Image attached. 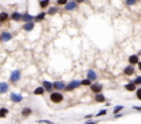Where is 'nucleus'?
<instances>
[{"label": "nucleus", "mask_w": 141, "mask_h": 124, "mask_svg": "<svg viewBox=\"0 0 141 124\" xmlns=\"http://www.w3.org/2000/svg\"><path fill=\"white\" fill-rule=\"evenodd\" d=\"M8 83H4V82H0V94H6L8 92Z\"/></svg>", "instance_id": "dca6fc26"}, {"label": "nucleus", "mask_w": 141, "mask_h": 124, "mask_svg": "<svg viewBox=\"0 0 141 124\" xmlns=\"http://www.w3.org/2000/svg\"><path fill=\"white\" fill-rule=\"evenodd\" d=\"M75 2H77V3L79 4V3H84V2H85V0H75Z\"/></svg>", "instance_id": "4c0bfd02"}, {"label": "nucleus", "mask_w": 141, "mask_h": 124, "mask_svg": "<svg viewBox=\"0 0 141 124\" xmlns=\"http://www.w3.org/2000/svg\"><path fill=\"white\" fill-rule=\"evenodd\" d=\"M79 85H82L79 80H73V82H70L69 84H66V88H64V91H73V90L78 88Z\"/></svg>", "instance_id": "f03ea898"}, {"label": "nucleus", "mask_w": 141, "mask_h": 124, "mask_svg": "<svg viewBox=\"0 0 141 124\" xmlns=\"http://www.w3.org/2000/svg\"><path fill=\"white\" fill-rule=\"evenodd\" d=\"M8 20H10V15L7 14V12H6V11H2V12H0V22L4 23V22H7Z\"/></svg>", "instance_id": "a211bd4d"}, {"label": "nucleus", "mask_w": 141, "mask_h": 124, "mask_svg": "<svg viewBox=\"0 0 141 124\" xmlns=\"http://www.w3.org/2000/svg\"><path fill=\"white\" fill-rule=\"evenodd\" d=\"M40 123H47V124H51L50 120H40Z\"/></svg>", "instance_id": "c9c22d12"}, {"label": "nucleus", "mask_w": 141, "mask_h": 124, "mask_svg": "<svg viewBox=\"0 0 141 124\" xmlns=\"http://www.w3.org/2000/svg\"><path fill=\"white\" fill-rule=\"evenodd\" d=\"M122 116H123V115H122V113H119V112H118V113H115V115H114V117H115V119H119V117H122Z\"/></svg>", "instance_id": "473e14b6"}, {"label": "nucleus", "mask_w": 141, "mask_h": 124, "mask_svg": "<svg viewBox=\"0 0 141 124\" xmlns=\"http://www.w3.org/2000/svg\"><path fill=\"white\" fill-rule=\"evenodd\" d=\"M125 90H126V91L133 92V91H136V90H137V84L134 83V82H129L127 84H125Z\"/></svg>", "instance_id": "ddd939ff"}, {"label": "nucleus", "mask_w": 141, "mask_h": 124, "mask_svg": "<svg viewBox=\"0 0 141 124\" xmlns=\"http://www.w3.org/2000/svg\"><path fill=\"white\" fill-rule=\"evenodd\" d=\"M8 115V109L7 108H0V119H4Z\"/></svg>", "instance_id": "393cba45"}, {"label": "nucleus", "mask_w": 141, "mask_h": 124, "mask_svg": "<svg viewBox=\"0 0 141 124\" xmlns=\"http://www.w3.org/2000/svg\"><path fill=\"white\" fill-rule=\"evenodd\" d=\"M129 64L130 65H137L138 62H140V57H138V54H134V55H130L129 57Z\"/></svg>", "instance_id": "4468645a"}, {"label": "nucleus", "mask_w": 141, "mask_h": 124, "mask_svg": "<svg viewBox=\"0 0 141 124\" xmlns=\"http://www.w3.org/2000/svg\"><path fill=\"white\" fill-rule=\"evenodd\" d=\"M106 115H107V110H106V109H103V110H100V112H99V113H97L96 116L101 117V116H106Z\"/></svg>", "instance_id": "2f4dec72"}, {"label": "nucleus", "mask_w": 141, "mask_h": 124, "mask_svg": "<svg viewBox=\"0 0 141 124\" xmlns=\"http://www.w3.org/2000/svg\"><path fill=\"white\" fill-rule=\"evenodd\" d=\"M0 39H2V41H10L11 39H13V33L11 32H2L0 33Z\"/></svg>", "instance_id": "6e6552de"}, {"label": "nucleus", "mask_w": 141, "mask_h": 124, "mask_svg": "<svg viewBox=\"0 0 141 124\" xmlns=\"http://www.w3.org/2000/svg\"><path fill=\"white\" fill-rule=\"evenodd\" d=\"M66 88V83L64 82H53V90H58V91H63Z\"/></svg>", "instance_id": "9d476101"}, {"label": "nucleus", "mask_w": 141, "mask_h": 124, "mask_svg": "<svg viewBox=\"0 0 141 124\" xmlns=\"http://www.w3.org/2000/svg\"><path fill=\"white\" fill-rule=\"evenodd\" d=\"M133 109H134V110H138V112H141V106H133Z\"/></svg>", "instance_id": "72a5a7b5"}, {"label": "nucleus", "mask_w": 141, "mask_h": 124, "mask_svg": "<svg viewBox=\"0 0 141 124\" xmlns=\"http://www.w3.org/2000/svg\"><path fill=\"white\" fill-rule=\"evenodd\" d=\"M32 113H33V110L30 109V108H28V106H26V108H23V109H22V112H21V115H22L23 117H29Z\"/></svg>", "instance_id": "4be33fe9"}, {"label": "nucleus", "mask_w": 141, "mask_h": 124, "mask_svg": "<svg viewBox=\"0 0 141 124\" xmlns=\"http://www.w3.org/2000/svg\"><path fill=\"white\" fill-rule=\"evenodd\" d=\"M10 20H13L14 22H19V21H22V14L18 11H14L13 14L10 15Z\"/></svg>", "instance_id": "f8f14e48"}, {"label": "nucleus", "mask_w": 141, "mask_h": 124, "mask_svg": "<svg viewBox=\"0 0 141 124\" xmlns=\"http://www.w3.org/2000/svg\"><path fill=\"white\" fill-rule=\"evenodd\" d=\"M133 82H134V83H136L137 85H141V76H137L136 79H134V80H133Z\"/></svg>", "instance_id": "7c9ffc66"}, {"label": "nucleus", "mask_w": 141, "mask_h": 124, "mask_svg": "<svg viewBox=\"0 0 141 124\" xmlns=\"http://www.w3.org/2000/svg\"><path fill=\"white\" fill-rule=\"evenodd\" d=\"M90 91L93 92V94L101 92V91H103V84H101V83H92V85H90Z\"/></svg>", "instance_id": "20e7f679"}, {"label": "nucleus", "mask_w": 141, "mask_h": 124, "mask_svg": "<svg viewBox=\"0 0 141 124\" xmlns=\"http://www.w3.org/2000/svg\"><path fill=\"white\" fill-rule=\"evenodd\" d=\"M125 109V106H123V105H119V106H115L114 108V115L115 113H118V112H121V110H123Z\"/></svg>", "instance_id": "bb28decb"}, {"label": "nucleus", "mask_w": 141, "mask_h": 124, "mask_svg": "<svg viewBox=\"0 0 141 124\" xmlns=\"http://www.w3.org/2000/svg\"><path fill=\"white\" fill-rule=\"evenodd\" d=\"M77 6H78V3L75 2V0H69V3L64 6V10L66 11H74L77 8Z\"/></svg>", "instance_id": "423d86ee"}, {"label": "nucleus", "mask_w": 141, "mask_h": 124, "mask_svg": "<svg viewBox=\"0 0 141 124\" xmlns=\"http://www.w3.org/2000/svg\"><path fill=\"white\" fill-rule=\"evenodd\" d=\"M136 97H137V99H138V101H141V87L136 90Z\"/></svg>", "instance_id": "c756f323"}, {"label": "nucleus", "mask_w": 141, "mask_h": 124, "mask_svg": "<svg viewBox=\"0 0 141 124\" xmlns=\"http://www.w3.org/2000/svg\"><path fill=\"white\" fill-rule=\"evenodd\" d=\"M50 3H51V0H40L39 2V6H40V8H48L50 7Z\"/></svg>", "instance_id": "aec40b11"}, {"label": "nucleus", "mask_w": 141, "mask_h": 124, "mask_svg": "<svg viewBox=\"0 0 141 124\" xmlns=\"http://www.w3.org/2000/svg\"><path fill=\"white\" fill-rule=\"evenodd\" d=\"M85 119H86V120H92V115H86V116H85Z\"/></svg>", "instance_id": "f704fd0d"}, {"label": "nucleus", "mask_w": 141, "mask_h": 124, "mask_svg": "<svg viewBox=\"0 0 141 124\" xmlns=\"http://www.w3.org/2000/svg\"><path fill=\"white\" fill-rule=\"evenodd\" d=\"M134 72H136V69H134V65H130V64H129L125 69H123V73L126 74V76H133Z\"/></svg>", "instance_id": "1a4fd4ad"}, {"label": "nucleus", "mask_w": 141, "mask_h": 124, "mask_svg": "<svg viewBox=\"0 0 141 124\" xmlns=\"http://www.w3.org/2000/svg\"><path fill=\"white\" fill-rule=\"evenodd\" d=\"M86 77L88 79H90L92 82H96V79H97V74H96V72L95 70H88V73H86Z\"/></svg>", "instance_id": "6ab92c4d"}, {"label": "nucleus", "mask_w": 141, "mask_h": 124, "mask_svg": "<svg viewBox=\"0 0 141 124\" xmlns=\"http://www.w3.org/2000/svg\"><path fill=\"white\" fill-rule=\"evenodd\" d=\"M58 12V6H52V7H48L47 10V14L48 15H55Z\"/></svg>", "instance_id": "b1692460"}, {"label": "nucleus", "mask_w": 141, "mask_h": 124, "mask_svg": "<svg viewBox=\"0 0 141 124\" xmlns=\"http://www.w3.org/2000/svg\"><path fill=\"white\" fill-rule=\"evenodd\" d=\"M95 101L96 102H99V103H101V102H106V97H104L101 92H97V94H95Z\"/></svg>", "instance_id": "f3484780"}, {"label": "nucleus", "mask_w": 141, "mask_h": 124, "mask_svg": "<svg viewBox=\"0 0 141 124\" xmlns=\"http://www.w3.org/2000/svg\"><path fill=\"white\" fill-rule=\"evenodd\" d=\"M22 99H23V97H22L21 94H17V92H13V94H10V101L14 102V103H19V102H22Z\"/></svg>", "instance_id": "39448f33"}, {"label": "nucleus", "mask_w": 141, "mask_h": 124, "mask_svg": "<svg viewBox=\"0 0 141 124\" xmlns=\"http://www.w3.org/2000/svg\"><path fill=\"white\" fill-rule=\"evenodd\" d=\"M22 21H23V22L34 21V17H33V15H30L29 12H25V14H22Z\"/></svg>", "instance_id": "412c9836"}, {"label": "nucleus", "mask_w": 141, "mask_h": 124, "mask_svg": "<svg viewBox=\"0 0 141 124\" xmlns=\"http://www.w3.org/2000/svg\"><path fill=\"white\" fill-rule=\"evenodd\" d=\"M21 76H22L21 70H14V72H11V74H10V83H18V82L21 80Z\"/></svg>", "instance_id": "7ed1b4c3"}, {"label": "nucleus", "mask_w": 141, "mask_h": 124, "mask_svg": "<svg viewBox=\"0 0 141 124\" xmlns=\"http://www.w3.org/2000/svg\"><path fill=\"white\" fill-rule=\"evenodd\" d=\"M92 83H93V82H92L90 79H88V77H86V79H84V80H81V84H82V85H86V87H90V85H92Z\"/></svg>", "instance_id": "a878e982"}, {"label": "nucleus", "mask_w": 141, "mask_h": 124, "mask_svg": "<svg viewBox=\"0 0 141 124\" xmlns=\"http://www.w3.org/2000/svg\"><path fill=\"white\" fill-rule=\"evenodd\" d=\"M137 66H138V70L141 72V61H140V62H138V64H137Z\"/></svg>", "instance_id": "e433bc0d"}, {"label": "nucleus", "mask_w": 141, "mask_h": 124, "mask_svg": "<svg viewBox=\"0 0 141 124\" xmlns=\"http://www.w3.org/2000/svg\"><path fill=\"white\" fill-rule=\"evenodd\" d=\"M33 94L34 95H44L45 94V88H44V87H37V88H36L34 91H33Z\"/></svg>", "instance_id": "5701e85b"}, {"label": "nucleus", "mask_w": 141, "mask_h": 124, "mask_svg": "<svg viewBox=\"0 0 141 124\" xmlns=\"http://www.w3.org/2000/svg\"><path fill=\"white\" fill-rule=\"evenodd\" d=\"M42 87L45 88V91L47 92H52L53 91V83H51V82H48V80H44L42 82V84H41Z\"/></svg>", "instance_id": "9b49d317"}, {"label": "nucleus", "mask_w": 141, "mask_h": 124, "mask_svg": "<svg viewBox=\"0 0 141 124\" xmlns=\"http://www.w3.org/2000/svg\"><path fill=\"white\" fill-rule=\"evenodd\" d=\"M34 25H36V22H34V21L25 22V23H23V26H22V29L25 30V32H32V30L34 29Z\"/></svg>", "instance_id": "0eeeda50"}, {"label": "nucleus", "mask_w": 141, "mask_h": 124, "mask_svg": "<svg viewBox=\"0 0 141 124\" xmlns=\"http://www.w3.org/2000/svg\"><path fill=\"white\" fill-rule=\"evenodd\" d=\"M50 99H51V102L52 103H60V102H63V99H64V97H63V94H62V91H58V90H55V91H52L51 94H50Z\"/></svg>", "instance_id": "f257e3e1"}, {"label": "nucleus", "mask_w": 141, "mask_h": 124, "mask_svg": "<svg viewBox=\"0 0 141 124\" xmlns=\"http://www.w3.org/2000/svg\"><path fill=\"white\" fill-rule=\"evenodd\" d=\"M69 0H56V6H66Z\"/></svg>", "instance_id": "cd10ccee"}, {"label": "nucleus", "mask_w": 141, "mask_h": 124, "mask_svg": "<svg viewBox=\"0 0 141 124\" xmlns=\"http://www.w3.org/2000/svg\"><path fill=\"white\" fill-rule=\"evenodd\" d=\"M45 17H47V12H45V11H41L40 14H37V15L34 17V22H41V21H44Z\"/></svg>", "instance_id": "2eb2a0df"}, {"label": "nucleus", "mask_w": 141, "mask_h": 124, "mask_svg": "<svg viewBox=\"0 0 141 124\" xmlns=\"http://www.w3.org/2000/svg\"><path fill=\"white\" fill-rule=\"evenodd\" d=\"M125 3H126V6L130 7V6H134V4L137 3V0H125Z\"/></svg>", "instance_id": "c85d7f7f"}]
</instances>
